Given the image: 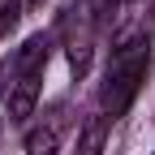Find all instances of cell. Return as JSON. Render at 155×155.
Masks as SVG:
<instances>
[{
  "mask_svg": "<svg viewBox=\"0 0 155 155\" xmlns=\"http://www.w3.org/2000/svg\"><path fill=\"white\" fill-rule=\"evenodd\" d=\"M108 134H112V121H108L104 112L86 116L82 134H78V155H99V151H104V142H108Z\"/></svg>",
  "mask_w": 155,
  "mask_h": 155,
  "instance_id": "cell-4",
  "label": "cell"
},
{
  "mask_svg": "<svg viewBox=\"0 0 155 155\" xmlns=\"http://www.w3.org/2000/svg\"><path fill=\"white\" fill-rule=\"evenodd\" d=\"M147 69H151V35L134 30V35H125L121 43L112 48L108 69H104L99 112L108 116V121H121V116L129 112V104L138 99V91L147 82Z\"/></svg>",
  "mask_w": 155,
  "mask_h": 155,
  "instance_id": "cell-1",
  "label": "cell"
},
{
  "mask_svg": "<svg viewBox=\"0 0 155 155\" xmlns=\"http://www.w3.org/2000/svg\"><path fill=\"white\" fill-rule=\"evenodd\" d=\"M61 142H65V116H61V108L48 112L39 125L26 129V155H56Z\"/></svg>",
  "mask_w": 155,
  "mask_h": 155,
  "instance_id": "cell-3",
  "label": "cell"
},
{
  "mask_svg": "<svg viewBox=\"0 0 155 155\" xmlns=\"http://www.w3.org/2000/svg\"><path fill=\"white\" fill-rule=\"evenodd\" d=\"M48 0H22V9H43Z\"/></svg>",
  "mask_w": 155,
  "mask_h": 155,
  "instance_id": "cell-6",
  "label": "cell"
},
{
  "mask_svg": "<svg viewBox=\"0 0 155 155\" xmlns=\"http://www.w3.org/2000/svg\"><path fill=\"white\" fill-rule=\"evenodd\" d=\"M17 17H22V0H0V39L17 26Z\"/></svg>",
  "mask_w": 155,
  "mask_h": 155,
  "instance_id": "cell-5",
  "label": "cell"
},
{
  "mask_svg": "<svg viewBox=\"0 0 155 155\" xmlns=\"http://www.w3.org/2000/svg\"><path fill=\"white\" fill-rule=\"evenodd\" d=\"M39 82H43V73H13L9 95H5V112H9V121H13V125H26L30 116H35Z\"/></svg>",
  "mask_w": 155,
  "mask_h": 155,
  "instance_id": "cell-2",
  "label": "cell"
}]
</instances>
